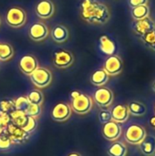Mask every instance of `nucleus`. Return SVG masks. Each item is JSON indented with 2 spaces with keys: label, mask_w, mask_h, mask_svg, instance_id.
I'll return each mask as SVG.
<instances>
[{
  "label": "nucleus",
  "mask_w": 155,
  "mask_h": 156,
  "mask_svg": "<svg viewBox=\"0 0 155 156\" xmlns=\"http://www.w3.org/2000/svg\"><path fill=\"white\" fill-rule=\"evenodd\" d=\"M36 15L41 19H48L55 13V5L51 0H39L35 7Z\"/></svg>",
  "instance_id": "2eb2a0df"
},
{
  "label": "nucleus",
  "mask_w": 155,
  "mask_h": 156,
  "mask_svg": "<svg viewBox=\"0 0 155 156\" xmlns=\"http://www.w3.org/2000/svg\"><path fill=\"white\" fill-rule=\"evenodd\" d=\"M70 108L72 112L77 114H87L89 113L93 106L92 98L79 90H73L70 93Z\"/></svg>",
  "instance_id": "f03ea898"
},
{
  "label": "nucleus",
  "mask_w": 155,
  "mask_h": 156,
  "mask_svg": "<svg viewBox=\"0 0 155 156\" xmlns=\"http://www.w3.org/2000/svg\"><path fill=\"white\" fill-rule=\"evenodd\" d=\"M111 118L112 121L118 122V123H123L128 121L130 116V112L128 109V106L124 104H118L115 107L112 108L111 111Z\"/></svg>",
  "instance_id": "f3484780"
},
{
  "label": "nucleus",
  "mask_w": 155,
  "mask_h": 156,
  "mask_svg": "<svg viewBox=\"0 0 155 156\" xmlns=\"http://www.w3.org/2000/svg\"><path fill=\"white\" fill-rule=\"evenodd\" d=\"M26 13L19 6L10 7L5 14L6 24L13 28H20L26 23Z\"/></svg>",
  "instance_id": "20e7f679"
},
{
  "label": "nucleus",
  "mask_w": 155,
  "mask_h": 156,
  "mask_svg": "<svg viewBox=\"0 0 155 156\" xmlns=\"http://www.w3.org/2000/svg\"><path fill=\"white\" fill-rule=\"evenodd\" d=\"M154 113H155V104H154Z\"/></svg>",
  "instance_id": "58836bf2"
},
{
  "label": "nucleus",
  "mask_w": 155,
  "mask_h": 156,
  "mask_svg": "<svg viewBox=\"0 0 155 156\" xmlns=\"http://www.w3.org/2000/svg\"><path fill=\"white\" fill-rule=\"evenodd\" d=\"M68 156H81L79 153H71V154H69Z\"/></svg>",
  "instance_id": "c9c22d12"
},
{
  "label": "nucleus",
  "mask_w": 155,
  "mask_h": 156,
  "mask_svg": "<svg viewBox=\"0 0 155 156\" xmlns=\"http://www.w3.org/2000/svg\"><path fill=\"white\" fill-rule=\"evenodd\" d=\"M122 60L117 55H111L106 58L103 69L109 74V76H117L122 71Z\"/></svg>",
  "instance_id": "4468645a"
},
{
  "label": "nucleus",
  "mask_w": 155,
  "mask_h": 156,
  "mask_svg": "<svg viewBox=\"0 0 155 156\" xmlns=\"http://www.w3.org/2000/svg\"><path fill=\"white\" fill-rule=\"evenodd\" d=\"M146 135H147V133L144 127L138 125V124H132L128 127V129L125 132L124 136H125V140L129 144L139 145L145 139Z\"/></svg>",
  "instance_id": "6e6552de"
},
{
  "label": "nucleus",
  "mask_w": 155,
  "mask_h": 156,
  "mask_svg": "<svg viewBox=\"0 0 155 156\" xmlns=\"http://www.w3.org/2000/svg\"><path fill=\"white\" fill-rule=\"evenodd\" d=\"M18 67L23 74L29 77L38 68V61L35 56L31 54H26L19 59Z\"/></svg>",
  "instance_id": "f8f14e48"
},
{
  "label": "nucleus",
  "mask_w": 155,
  "mask_h": 156,
  "mask_svg": "<svg viewBox=\"0 0 155 156\" xmlns=\"http://www.w3.org/2000/svg\"><path fill=\"white\" fill-rule=\"evenodd\" d=\"M128 4L132 8H133L139 5H148V0H128Z\"/></svg>",
  "instance_id": "473e14b6"
},
{
  "label": "nucleus",
  "mask_w": 155,
  "mask_h": 156,
  "mask_svg": "<svg viewBox=\"0 0 155 156\" xmlns=\"http://www.w3.org/2000/svg\"><path fill=\"white\" fill-rule=\"evenodd\" d=\"M53 65L58 69H68L74 63V56L73 54L67 49H57L53 53L52 57Z\"/></svg>",
  "instance_id": "423d86ee"
},
{
  "label": "nucleus",
  "mask_w": 155,
  "mask_h": 156,
  "mask_svg": "<svg viewBox=\"0 0 155 156\" xmlns=\"http://www.w3.org/2000/svg\"><path fill=\"white\" fill-rule=\"evenodd\" d=\"M130 114L134 116H143L146 113V106L140 101H132L128 104Z\"/></svg>",
  "instance_id": "393cba45"
},
{
  "label": "nucleus",
  "mask_w": 155,
  "mask_h": 156,
  "mask_svg": "<svg viewBox=\"0 0 155 156\" xmlns=\"http://www.w3.org/2000/svg\"><path fill=\"white\" fill-rule=\"evenodd\" d=\"M153 91L155 92V80L153 81Z\"/></svg>",
  "instance_id": "e433bc0d"
},
{
  "label": "nucleus",
  "mask_w": 155,
  "mask_h": 156,
  "mask_svg": "<svg viewBox=\"0 0 155 156\" xmlns=\"http://www.w3.org/2000/svg\"><path fill=\"white\" fill-rule=\"evenodd\" d=\"M109 156H126L127 155V147L122 142H113L107 150Z\"/></svg>",
  "instance_id": "4be33fe9"
},
{
  "label": "nucleus",
  "mask_w": 155,
  "mask_h": 156,
  "mask_svg": "<svg viewBox=\"0 0 155 156\" xmlns=\"http://www.w3.org/2000/svg\"><path fill=\"white\" fill-rule=\"evenodd\" d=\"M93 99L100 108L106 109L113 103L114 95L112 90H111L109 88L99 87V89H97L93 94Z\"/></svg>",
  "instance_id": "0eeeda50"
},
{
  "label": "nucleus",
  "mask_w": 155,
  "mask_h": 156,
  "mask_svg": "<svg viewBox=\"0 0 155 156\" xmlns=\"http://www.w3.org/2000/svg\"><path fill=\"white\" fill-rule=\"evenodd\" d=\"M13 47L5 42H0V61H8L14 57Z\"/></svg>",
  "instance_id": "5701e85b"
},
{
  "label": "nucleus",
  "mask_w": 155,
  "mask_h": 156,
  "mask_svg": "<svg viewBox=\"0 0 155 156\" xmlns=\"http://www.w3.org/2000/svg\"><path fill=\"white\" fill-rule=\"evenodd\" d=\"M9 116H10L11 123L22 128L24 131H26L28 133L34 132L37 126V119L26 115L23 112L15 110L13 112L9 114Z\"/></svg>",
  "instance_id": "7ed1b4c3"
},
{
  "label": "nucleus",
  "mask_w": 155,
  "mask_h": 156,
  "mask_svg": "<svg viewBox=\"0 0 155 156\" xmlns=\"http://www.w3.org/2000/svg\"><path fill=\"white\" fill-rule=\"evenodd\" d=\"M142 39L148 48H150L151 49L155 51V30L148 32L145 35H143L142 37Z\"/></svg>",
  "instance_id": "c85d7f7f"
},
{
  "label": "nucleus",
  "mask_w": 155,
  "mask_h": 156,
  "mask_svg": "<svg viewBox=\"0 0 155 156\" xmlns=\"http://www.w3.org/2000/svg\"><path fill=\"white\" fill-rule=\"evenodd\" d=\"M150 124H151L152 127H153L155 129V115L154 116H153V117L150 119Z\"/></svg>",
  "instance_id": "f704fd0d"
},
{
  "label": "nucleus",
  "mask_w": 155,
  "mask_h": 156,
  "mask_svg": "<svg viewBox=\"0 0 155 156\" xmlns=\"http://www.w3.org/2000/svg\"><path fill=\"white\" fill-rule=\"evenodd\" d=\"M99 47L102 53L111 56L114 55L116 51V45L113 40H111L108 36L102 35L99 39Z\"/></svg>",
  "instance_id": "6ab92c4d"
},
{
  "label": "nucleus",
  "mask_w": 155,
  "mask_h": 156,
  "mask_svg": "<svg viewBox=\"0 0 155 156\" xmlns=\"http://www.w3.org/2000/svg\"><path fill=\"white\" fill-rule=\"evenodd\" d=\"M5 128H6V125H5V123L3 122V120H2V118H1V115H0V134L5 131Z\"/></svg>",
  "instance_id": "72a5a7b5"
},
{
  "label": "nucleus",
  "mask_w": 155,
  "mask_h": 156,
  "mask_svg": "<svg viewBox=\"0 0 155 156\" xmlns=\"http://www.w3.org/2000/svg\"><path fill=\"white\" fill-rule=\"evenodd\" d=\"M12 142L9 138V136L6 134V133L4 131L0 134V150H8L12 146Z\"/></svg>",
  "instance_id": "7c9ffc66"
},
{
  "label": "nucleus",
  "mask_w": 155,
  "mask_h": 156,
  "mask_svg": "<svg viewBox=\"0 0 155 156\" xmlns=\"http://www.w3.org/2000/svg\"><path fill=\"white\" fill-rule=\"evenodd\" d=\"M48 35H49V29L48 26L41 21L33 23L28 29L29 37L36 42H40L45 40L48 37Z\"/></svg>",
  "instance_id": "9d476101"
},
{
  "label": "nucleus",
  "mask_w": 155,
  "mask_h": 156,
  "mask_svg": "<svg viewBox=\"0 0 155 156\" xmlns=\"http://www.w3.org/2000/svg\"><path fill=\"white\" fill-rule=\"evenodd\" d=\"M99 120L101 123H106V122H109L111 121H112V118H111V111H108V110H102L100 113H99Z\"/></svg>",
  "instance_id": "2f4dec72"
},
{
  "label": "nucleus",
  "mask_w": 155,
  "mask_h": 156,
  "mask_svg": "<svg viewBox=\"0 0 155 156\" xmlns=\"http://www.w3.org/2000/svg\"><path fill=\"white\" fill-rule=\"evenodd\" d=\"M79 12L83 20L95 25L107 23L111 16L109 7L98 0H81Z\"/></svg>",
  "instance_id": "f257e3e1"
},
{
  "label": "nucleus",
  "mask_w": 155,
  "mask_h": 156,
  "mask_svg": "<svg viewBox=\"0 0 155 156\" xmlns=\"http://www.w3.org/2000/svg\"><path fill=\"white\" fill-rule=\"evenodd\" d=\"M69 33L63 25H56L51 30V37L57 43H64L69 39Z\"/></svg>",
  "instance_id": "a211bd4d"
},
{
  "label": "nucleus",
  "mask_w": 155,
  "mask_h": 156,
  "mask_svg": "<svg viewBox=\"0 0 155 156\" xmlns=\"http://www.w3.org/2000/svg\"><path fill=\"white\" fill-rule=\"evenodd\" d=\"M132 28L137 35L143 37L148 32L154 31L155 23L150 16H147L140 20H134L132 23Z\"/></svg>",
  "instance_id": "dca6fc26"
},
{
  "label": "nucleus",
  "mask_w": 155,
  "mask_h": 156,
  "mask_svg": "<svg viewBox=\"0 0 155 156\" xmlns=\"http://www.w3.org/2000/svg\"><path fill=\"white\" fill-rule=\"evenodd\" d=\"M71 113H72V110L69 104L66 102H58L53 107L50 116L53 121L63 122L69 119Z\"/></svg>",
  "instance_id": "9b49d317"
},
{
  "label": "nucleus",
  "mask_w": 155,
  "mask_h": 156,
  "mask_svg": "<svg viewBox=\"0 0 155 156\" xmlns=\"http://www.w3.org/2000/svg\"><path fill=\"white\" fill-rule=\"evenodd\" d=\"M41 112H42V108H41L40 105H36V104L29 103L26 111L25 112V113L26 115H28V116H31V117L37 119L41 114Z\"/></svg>",
  "instance_id": "c756f323"
},
{
  "label": "nucleus",
  "mask_w": 155,
  "mask_h": 156,
  "mask_svg": "<svg viewBox=\"0 0 155 156\" xmlns=\"http://www.w3.org/2000/svg\"><path fill=\"white\" fill-rule=\"evenodd\" d=\"M16 110L15 100L13 99H5L0 101V112L10 114Z\"/></svg>",
  "instance_id": "bb28decb"
},
{
  "label": "nucleus",
  "mask_w": 155,
  "mask_h": 156,
  "mask_svg": "<svg viewBox=\"0 0 155 156\" xmlns=\"http://www.w3.org/2000/svg\"><path fill=\"white\" fill-rule=\"evenodd\" d=\"M150 16V7L148 5H139L132 8V16L134 20H140Z\"/></svg>",
  "instance_id": "b1692460"
},
{
  "label": "nucleus",
  "mask_w": 155,
  "mask_h": 156,
  "mask_svg": "<svg viewBox=\"0 0 155 156\" xmlns=\"http://www.w3.org/2000/svg\"><path fill=\"white\" fill-rule=\"evenodd\" d=\"M122 126L120 125V123L114 122V121H111L109 122H106L103 124L102 127V135L103 137L111 142H115L117 141L121 135H122Z\"/></svg>",
  "instance_id": "ddd939ff"
},
{
  "label": "nucleus",
  "mask_w": 155,
  "mask_h": 156,
  "mask_svg": "<svg viewBox=\"0 0 155 156\" xmlns=\"http://www.w3.org/2000/svg\"><path fill=\"white\" fill-rule=\"evenodd\" d=\"M5 132L9 136L13 144H25L27 142V140L30 137V133H26L22 128H20L11 122L6 126V128L5 129Z\"/></svg>",
  "instance_id": "1a4fd4ad"
},
{
  "label": "nucleus",
  "mask_w": 155,
  "mask_h": 156,
  "mask_svg": "<svg viewBox=\"0 0 155 156\" xmlns=\"http://www.w3.org/2000/svg\"><path fill=\"white\" fill-rule=\"evenodd\" d=\"M29 101L26 98V96H19L15 100V106H16V110L20 111L25 112L29 105Z\"/></svg>",
  "instance_id": "cd10ccee"
},
{
  "label": "nucleus",
  "mask_w": 155,
  "mask_h": 156,
  "mask_svg": "<svg viewBox=\"0 0 155 156\" xmlns=\"http://www.w3.org/2000/svg\"><path fill=\"white\" fill-rule=\"evenodd\" d=\"M30 80L38 89H44L49 86L52 82V72L44 67H38L30 76Z\"/></svg>",
  "instance_id": "39448f33"
},
{
  "label": "nucleus",
  "mask_w": 155,
  "mask_h": 156,
  "mask_svg": "<svg viewBox=\"0 0 155 156\" xmlns=\"http://www.w3.org/2000/svg\"><path fill=\"white\" fill-rule=\"evenodd\" d=\"M26 98L28 100V101L32 104H36V105H42L44 102V95L43 93L38 90H31L27 95Z\"/></svg>",
  "instance_id": "a878e982"
},
{
  "label": "nucleus",
  "mask_w": 155,
  "mask_h": 156,
  "mask_svg": "<svg viewBox=\"0 0 155 156\" xmlns=\"http://www.w3.org/2000/svg\"><path fill=\"white\" fill-rule=\"evenodd\" d=\"M140 145L141 152L145 156H153L155 154V137L146 135L145 139Z\"/></svg>",
  "instance_id": "aec40b11"
},
{
  "label": "nucleus",
  "mask_w": 155,
  "mask_h": 156,
  "mask_svg": "<svg viewBox=\"0 0 155 156\" xmlns=\"http://www.w3.org/2000/svg\"><path fill=\"white\" fill-rule=\"evenodd\" d=\"M0 25H1V18H0Z\"/></svg>",
  "instance_id": "4c0bfd02"
},
{
  "label": "nucleus",
  "mask_w": 155,
  "mask_h": 156,
  "mask_svg": "<svg viewBox=\"0 0 155 156\" xmlns=\"http://www.w3.org/2000/svg\"><path fill=\"white\" fill-rule=\"evenodd\" d=\"M109 74L103 69H100L92 73L90 77V82L95 86L103 87L109 81Z\"/></svg>",
  "instance_id": "412c9836"
}]
</instances>
